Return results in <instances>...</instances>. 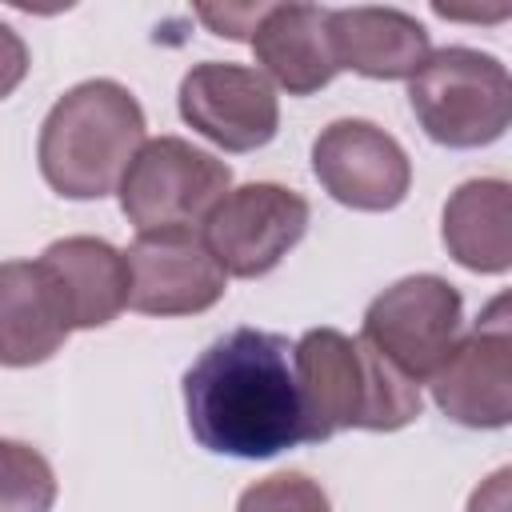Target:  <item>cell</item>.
<instances>
[{
  "label": "cell",
  "instance_id": "obj_1",
  "mask_svg": "<svg viewBox=\"0 0 512 512\" xmlns=\"http://www.w3.org/2000/svg\"><path fill=\"white\" fill-rule=\"evenodd\" d=\"M184 412L200 448L268 460L304 444L292 344L280 332L232 328L184 372Z\"/></svg>",
  "mask_w": 512,
  "mask_h": 512
},
{
  "label": "cell",
  "instance_id": "obj_2",
  "mask_svg": "<svg viewBox=\"0 0 512 512\" xmlns=\"http://www.w3.org/2000/svg\"><path fill=\"white\" fill-rule=\"evenodd\" d=\"M292 368L304 444H320L344 428L396 432L420 416V384L384 360L364 336L308 328L292 344Z\"/></svg>",
  "mask_w": 512,
  "mask_h": 512
},
{
  "label": "cell",
  "instance_id": "obj_3",
  "mask_svg": "<svg viewBox=\"0 0 512 512\" xmlns=\"http://www.w3.org/2000/svg\"><path fill=\"white\" fill-rule=\"evenodd\" d=\"M144 144V112L116 80H84L68 88L40 124L36 160L52 192L64 200H100L120 188Z\"/></svg>",
  "mask_w": 512,
  "mask_h": 512
},
{
  "label": "cell",
  "instance_id": "obj_4",
  "mask_svg": "<svg viewBox=\"0 0 512 512\" xmlns=\"http://www.w3.org/2000/svg\"><path fill=\"white\" fill-rule=\"evenodd\" d=\"M408 104L428 140L444 148H484L508 132V68L476 48H440L408 80Z\"/></svg>",
  "mask_w": 512,
  "mask_h": 512
},
{
  "label": "cell",
  "instance_id": "obj_5",
  "mask_svg": "<svg viewBox=\"0 0 512 512\" xmlns=\"http://www.w3.org/2000/svg\"><path fill=\"white\" fill-rule=\"evenodd\" d=\"M228 188L232 168L224 160L180 136H156L140 144L116 192L120 212L136 224V232H168L204 224Z\"/></svg>",
  "mask_w": 512,
  "mask_h": 512
},
{
  "label": "cell",
  "instance_id": "obj_6",
  "mask_svg": "<svg viewBox=\"0 0 512 512\" xmlns=\"http://www.w3.org/2000/svg\"><path fill=\"white\" fill-rule=\"evenodd\" d=\"M464 332L460 292L432 272L404 276L384 288L364 312V340L392 360L408 380H428Z\"/></svg>",
  "mask_w": 512,
  "mask_h": 512
},
{
  "label": "cell",
  "instance_id": "obj_7",
  "mask_svg": "<svg viewBox=\"0 0 512 512\" xmlns=\"http://www.w3.org/2000/svg\"><path fill=\"white\" fill-rule=\"evenodd\" d=\"M308 220L312 208L300 192L256 180L228 188V196L208 212L200 236L224 276L256 280L268 276L304 240Z\"/></svg>",
  "mask_w": 512,
  "mask_h": 512
},
{
  "label": "cell",
  "instance_id": "obj_8",
  "mask_svg": "<svg viewBox=\"0 0 512 512\" xmlns=\"http://www.w3.org/2000/svg\"><path fill=\"white\" fill-rule=\"evenodd\" d=\"M436 408L464 428H504L512 420V328L508 300L496 296L476 328L456 340L428 376Z\"/></svg>",
  "mask_w": 512,
  "mask_h": 512
},
{
  "label": "cell",
  "instance_id": "obj_9",
  "mask_svg": "<svg viewBox=\"0 0 512 512\" xmlns=\"http://www.w3.org/2000/svg\"><path fill=\"white\" fill-rule=\"evenodd\" d=\"M124 260H128V308L144 316L208 312L228 284L204 236L192 228L140 232L128 244Z\"/></svg>",
  "mask_w": 512,
  "mask_h": 512
},
{
  "label": "cell",
  "instance_id": "obj_10",
  "mask_svg": "<svg viewBox=\"0 0 512 512\" xmlns=\"http://www.w3.org/2000/svg\"><path fill=\"white\" fill-rule=\"evenodd\" d=\"M320 188L356 212H388L412 188L408 152L372 120H336L312 144Z\"/></svg>",
  "mask_w": 512,
  "mask_h": 512
},
{
  "label": "cell",
  "instance_id": "obj_11",
  "mask_svg": "<svg viewBox=\"0 0 512 512\" xmlns=\"http://www.w3.org/2000/svg\"><path fill=\"white\" fill-rule=\"evenodd\" d=\"M180 116L224 152H256L280 128L276 88L244 64L204 60L180 80Z\"/></svg>",
  "mask_w": 512,
  "mask_h": 512
},
{
  "label": "cell",
  "instance_id": "obj_12",
  "mask_svg": "<svg viewBox=\"0 0 512 512\" xmlns=\"http://www.w3.org/2000/svg\"><path fill=\"white\" fill-rule=\"evenodd\" d=\"M60 300L68 332L104 328L128 308V260L96 236H64L36 260Z\"/></svg>",
  "mask_w": 512,
  "mask_h": 512
},
{
  "label": "cell",
  "instance_id": "obj_13",
  "mask_svg": "<svg viewBox=\"0 0 512 512\" xmlns=\"http://www.w3.org/2000/svg\"><path fill=\"white\" fill-rule=\"evenodd\" d=\"M328 12L320 4H268L252 28L256 72L288 96H312L340 72L328 36Z\"/></svg>",
  "mask_w": 512,
  "mask_h": 512
},
{
  "label": "cell",
  "instance_id": "obj_14",
  "mask_svg": "<svg viewBox=\"0 0 512 512\" xmlns=\"http://www.w3.org/2000/svg\"><path fill=\"white\" fill-rule=\"evenodd\" d=\"M332 56L368 80H412L432 56L428 32L400 8H332Z\"/></svg>",
  "mask_w": 512,
  "mask_h": 512
},
{
  "label": "cell",
  "instance_id": "obj_15",
  "mask_svg": "<svg viewBox=\"0 0 512 512\" xmlns=\"http://www.w3.org/2000/svg\"><path fill=\"white\" fill-rule=\"evenodd\" d=\"M68 336L60 300L36 260L0 264V364L32 368L56 356Z\"/></svg>",
  "mask_w": 512,
  "mask_h": 512
},
{
  "label": "cell",
  "instance_id": "obj_16",
  "mask_svg": "<svg viewBox=\"0 0 512 512\" xmlns=\"http://www.w3.org/2000/svg\"><path fill=\"white\" fill-rule=\"evenodd\" d=\"M448 256L468 272H508L512 268V188L508 180L484 176L460 184L444 204L440 224Z\"/></svg>",
  "mask_w": 512,
  "mask_h": 512
},
{
  "label": "cell",
  "instance_id": "obj_17",
  "mask_svg": "<svg viewBox=\"0 0 512 512\" xmlns=\"http://www.w3.org/2000/svg\"><path fill=\"white\" fill-rule=\"evenodd\" d=\"M56 472L20 440H0V512H52Z\"/></svg>",
  "mask_w": 512,
  "mask_h": 512
},
{
  "label": "cell",
  "instance_id": "obj_18",
  "mask_svg": "<svg viewBox=\"0 0 512 512\" xmlns=\"http://www.w3.org/2000/svg\"><path fill=\"white\" fill-rule=\"evenodd\" d=\"M236 512H332L324 488L304 472H276L244 488Z\"/></svg>",
  "mask_w": 512,
  "mask_h": 512
},
{
  "label": "cell",
  "instance_id": "obj_19",
  "mask_svg": "<svg viewBox=\"0 0 512 512\" xmlns=\"http://www.w3.org/2000/svg\"><path fill=\"white\" fill-rule=\"evenodd\" d=\"M264 8L268 4H248V8H240V4H224V8H196V16L216 32V36H228V40H252V28H256V20L264 16Z\"/></svg>",
  "mask_w": 512,
  "mask_h": 512
},
{
  "label": "cell",
  "instance_id": "obj_20",
  "mask_svg": "<svg viewBox=\"0 0 512 512\" xmlns=\"http://www.w3.org/2000/svg\"><path fill=\"white\" fill-rule=\"evenodd\" d=\"M28 76V44L16 36L12 24L0 20V100L12 96Z\"/></svg>",
  "mask_w": 512,
  "mask_h": 512
},
{
  "label": "cell",
  "instance_id": "obj_21",
  "mask_svg": "<svg viewBox=\"0 0 512 512\" xmlns=\"http://www.w3.org/2000/svg\"><path fill=\"white\" fill-rule=\"evenodd\" d=\"M468 512H508V468H500L484 488L472 492Z\"/></svg>",
  "mask_w": 512,
  "mask_h": 512
}]
</instances>
